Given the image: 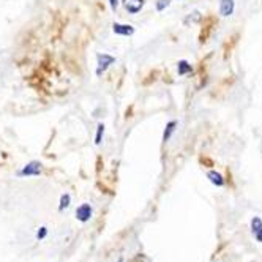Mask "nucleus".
Listing matches in <instances>:
<instances>
[{"mask_svg":"<svg viewBox=\"0 0 262 262\" xmlns=\"http://www.w3.org/2000/svg\"><path fill=\"white\" fill-rule=\"evenodd\" d=\"M103 135H104V125L100 123V125H98V129H96V136H95V144H96V145H100V144H101Z\"/></svg>","mask_w":262,"mask_h":262,"instance_id":"nucleus-12","label":"nucleus"},{"mask_svg":"<svg viewBox=\"0 0 262 262\" xmlns=\"http://www.w3.org/2000/svg\"><path fill=\"white\" fill-rule=\"evenodd\" d=\"M119 262H122V259H120V260H119Z\"/></svg>","mask_w":262,"mask_h":262,"instance_id":"nucleus-19","label":"nucleus"},{"mask_svg":"<svg viewBox=\"0 0 262 262\" xmlns=\"http://www.w3.org/2000/svg\"><path fill=\"white\" fill-rule=\"evenodd\" d=\"M169 4H171V0H158V2H156V10L163 11L166 7H169Z\"/></svg>","mask_w":262,"mask_h":262,"instance_id":"nucleus-15","label":"nucleus"},{"mask_svg":"<svg viewBox=\"0 0 262 262\" xmlns=\"http://www.w3.org/2000/svg\"><path fill=\"white\" fill-rule=\"evenodd\" d=\"M254 237H256V240H257V242H260V243H262V229H259L257 232H254Z\"/></svg>","mask_w":262,"mask_h":262,"instance_id":"nucleus-18","label":"nucleus"},{"mask_svg":"<svg viewBox=\"0 0 262 262\" xmlns=\"http://www.w3.org/2000/svg\"><path fill=\"white\" fill-rule=\"evenodd\" d=\"M177 71H178L180 76H185V74H190L193 71V68H191V65L187 60H180L178 65H177Z\"/></svg>","mask_w":262,"mask_h":262,"instance_id":"nucleus-10","label":"nucleus"},{"mask_svg":"<svg viewBox=\"0 0 262 262\" xmlns=\"http://www.w3.org/2000/svg\"><path fill=\"white\" fill-rule=\"evenodd\" d=\"M175 126H177V122L175 120H171L168 125H166V129H165V133H163V141L168 142L172 136V133L175 131Z\"/></svg>","mask_w":262,"mask_h":262,"instance_id":"nucleus-11","label":"nucleus"},{"mask_svg":"<svg viewBox=\"0 0 262 262\" xmlns=\"http://www.w3.org/2000/svg\"><path fill=\"white\" fill-rule=\"evenodd\" d=\"M90 217H92V207L89 204H83L81 207H77V210H76V218L79 221L86 223V221L90 220Z\"/></svg>","mask_w":262,"mask_h":262,"instance_id":"nucleus-6","label":"nucleus"},{"mask_svg":"<svg viewBox=\"0 0 262 262\" xmlns=\"http://www.w3.org/2000/svg\"><path fill=\"white\" fill-rule=\"evenodd\" d=\"M207 177L210 178V182L214 184V185H217V187H223V185H224V178H223V175H221L220 172H217V171H210V172L207 174Z\"/></svg>","mask_w":262,"mask_h":262,"instance_id":"nucleus-9","label":"nucleus"},{"mask_svg":"<svg viewBox=\"0 0 262 262\" xmlns=\"http://www.w3.org/2000/svg\"><path fill=\"white\" fill-rule=\"evenodd\" d=\"M251 229H253V232H257L259 229H262V220L259 217H254L251 220Z\"/></svg>","mask_w":262,"mask_h":262,"instance_id":"nucleus-14","label":"nucleus"},{"mask_svg":"<svg viewBox=\"0 0 262 262\" xmlns=\"http://www.w3.org/2000/svg\"><path fill=\"white\" fill-rule=\"evenodd\" d=\"M119 2H120V0H109V5H111V10H112V11H116V10H117Z\"/></svg>","mask_w":262,"mask_h":262,"instance_id":"nucleus-16","label":"nucleus"},{"mask_svg":"<svg viewBox=\"0 0 262 262\" xmlns=\"http://www.w3.org/2000/svg\"><path fill=\"white\" fill-rule=\"evenodd\" d=\"M125 11H128L129 14H136L142 10V7L145 5V0H120Z\"/></svg>","mask_w":262,"mask_h":262,"instance_id":"nucleus-3","label":"nucleus"},{"mask_svg":"<svg viewBox=\"0 0 262 262\" xmlns=\"http://www.w3.org/2000/svg\"><path fill=\"white\" fill-rule=\"evenodd\" d=\"M217 24V19L214 18V16H208V18L204 19V24H202V29H201V34H199V41L201 43H205L212 34V30H214Z\"/></svg>","mask_w":262,"mask_h":262,"instance_id":"nucleus-2","label":"nucleus"},{"mask_svg":"<svg viewBox=\"0 0 262 262\" xmlns=\"http://www.w3.org/2000/svg\"><path fill=\"white\" fill-rule=\"evenodd\" d=\"M41 174V165L38 161H30L27 166H24L21 171H19V175L22 177H29V175H40Z\"/></svg>","mask_w":262,"mask_h":262,"instance_id":"nucleus-5","label":"nucleus"},{"mask_svg":"<svg viewBox=\"0 0 262 262\" xmlns=\"http://www.w3.org/2000/svg\"><path fill=\"white\" fill-rule=\"evenodd\" d=\"M70 201H71L70 194H62V198H60V205H59V208H60V210L67 208V207L70 205Z\"/></svg>","mask_w":262,"mask_h":262,"instance_id":"nucleus-13","label":"nucleus"},{"mask_svg":"<svg viewBox=\"0 0 262 262\" xmlns=\"http://www.w3.org/2000/svg\"><path fill=\"white\" fill-rule=\"evenodd\" d=\"M234 8H235L234 0H221V2H220L221 16H231L234 13Z\"/></svg>","mask_w":262,"mask_h":262,"instance_id":"nucleus-8","label":"nucleus"},{"mask_svg":"<svg viewBox=\"0 0 262 262\" xmlns=\"http://www.w3.org/2000/svg\"><path fill=\"white\" fill-rule=\"evenodd\" d=\"M96 60H98V67H96V76H101L111 65L116 62V57H112L109 54H98L96 56Z\"/></svg>","mask_w":262,"mask_h":262,"instance_id":"nucleus-1","label":"nucleus"},{"mask_svg":"<svg viewBox=\"0 0 262 262\" xmlns=\"http://www.w3.org/2000/svg\"><path fill=\"white\" fill-rule=\"evenodd\" d=\"M239 34H234L231 38H227V41L224 43V59H229L231 57V54H232V51H234V47H235V44H237V41H239Z\"/></svg>","mask_w":262,"mask_h":262,"instance_id":"nucleus-7","label":"nucleus"},{"mask_svg":"<svg viewBox=\"0 0 262 262\" xmlns=\"http://www.w3.org/2000/svg\"><path fill=\"white\" fill-rule=\"evenodd\" d=\"M112 30L116 35H120V37H131L135 34V27L129 25V24H120V22H116L112 25Z\"/></svg>","mask_w":262,"mask_h":262,"instance_id":"nucleus-4","label":"nucleus"},{"mask_svg":"<svg viewBox=\"0 0 262 262\" xmlns=\"http://www.w3.org/2000/svg\"><path fill=\"white\" fill-rule=\"evenodd\" d=\"M46 234H47V229H46V227H41L40 231H38V234H37V237H38V239H44Z\"/></svg>","mask_w":262,"mask_h":262,"instance_id":"nucleus-17","label":"nucleus"}]
</instances>
